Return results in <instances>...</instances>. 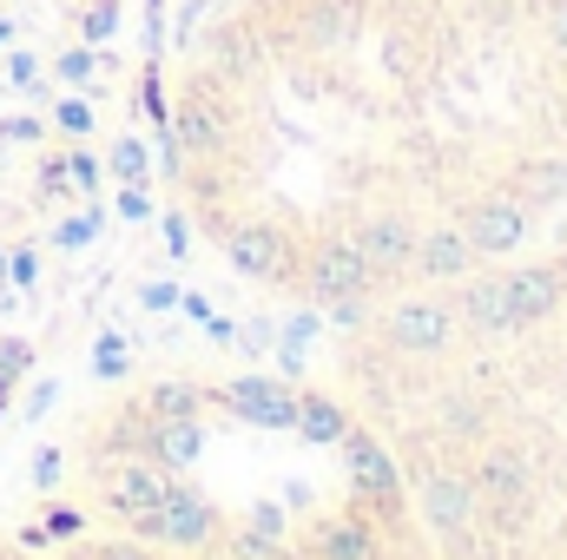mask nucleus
Returning <instances> with one entry per match:
<instances>
[{"instance_id":"nucleus-1","label":"nucleus","mask_w":567,"mask_h":560,"mask_svg":"<svg viewBox=\"0 0 567 560\" xmlns=\"http://www.w3.org/2000/svg\"><path fill=\"white\" fill-rule=\"evenodd\" d=\"M152 113L185 225L343 330L567 205V0H205Z\"/></svg>"},{"instance_id":"nucleus-2","label":"nucleus","mask_w":567,"mask_h":560,"mask_svg":"<svg viewBox=\"0 0 567 560\" xmlns=\"http://www.w3.org/2000/svg\"><path fill=\"white\" fill-rule=\"evenodd\" d=\"M323 390L442 560H567V205L515 258L343 323Z\"/></svg>"},{"instance_id":"nucleus-3","label":"nucleus","mask_w":567,"mask_h":560,"mask_svg":"<svg viewBox=\"0 0 567 560\" xmlns=\"http://www.w3.org/2000/svg\"><path fill=\"white\" fill-rule=\"evenodd\" d=\"M60 560H245V554H225V548H165V541H140V535H73L60 541Z\"/></svg>"},{"instance_id":"nucleus-4","label":"nucleus","mask_w":567,"mask_h":560,"mask_svg":"<svg viewBox=\"0 0 567 560\" xmlns=\"http://www.w3.org/2000/svg\"><path fill=\"white\" fill-rule=\"evenodd\" d=\"M27 363H33V350H27V343H20V336H7V343H0V376H7V383H13V376H20V370H27Z\"/></svg>"},{"instance_id":"nucleus-5","label":"nucleus","mask_w":567,"mask_h":560,"mask_svg":"<svg viewBox=\"0 0 567 560\" xmlns=\"http://www.w3.org/2000/svg\"><path fill=\"white\" fill-rule=\"evenodd\" d=\"M33 271H40V265H33V251H13V258H7V278H13V283H33Z\"/></svg>"}]
</instances>
